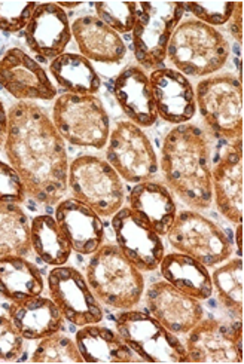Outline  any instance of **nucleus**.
<instances>
[{"instance_id":"nucleus-6","label":"nucleus","mask_w":244,"mask_h":364,"mask_svg":"<svg viewBox=\"0 0 244 364\" xmlns=\"http://www.w3.org/2000/svg\"><path fill=\"white\" fill-rule=\"evenodd\" d=\"M185 14L182 2H140L133 28V51L146 70H157L167 58L176 27Z\"/></svg>"},{"instance_id":"nucleus-34","label":"nucleus","mask_w":244,"mask_h":364,"mask_svg":"<svg viewBox=\"0 0 244 364\" xmlns=\"http://www.w3.org/2000/svg\"><path fill=\"white\" fill-rule=\"evenodd\" d=\"M235 5L237 2H188L185 4V9H188L197 21L210 27H218L228 24Z\"/></svg>"},{"instance_id":"nucleus-16","label":"nucleus","mask_w":244,"mask_h":364,"mask_svg":"<svg viewBox=\"0 0 244 364\" xmlns=\"http://www.w3.org/2000/svg\"><path fill=\"white\" fill-rule=\"evenodd\" d=\"M151 316L174 335H186L204 317L200 301L177 290L167 281H158L146 291Z\"/></svg>"},{"instance_id":"nucleus-32","label":"nucleus","mask_w":244,"mask_h":364,"mask_svg":"<svg viewBox=\"0 0 244 364\" xmlns=\"http://www.w3.org/2000/svg\"><path fill=\"white\" fill-rule=\"evenodd\" d=\"M33 363H84L76 342L70 338L54 333L41 339L39 345L31 355Z\"/></svg>"},{"instance_id":"nucleus-40","label":"nucleus","mask_w":244,"mask_h":364,"mask_svg":"<svg viewBox=\"0 0 244 364\" xmlns=\"http://www.w3.org/2000/svg\"><path fill=\"white\" fill-rule=\"evenodd\" d=\"M235 240H237V247H238V255H243V225L240 223L237 226V232H235Z\"/></svg>"},{"instance_id":"nucleus-25","label":"nucleus","mask_w":244,"mask_h":364,"mask_svg":"<svg viewBox=\"0 0 244 364\" xmlns=\"http://www.w3.org/2000/svg\"><path fill=\"white\" fill-rule=\"evenodd\" d=\"M78 350L85 363H137L142 358L122 341L118 332L99 326H83L76 333Z\"/></svg>"},{"instance_id":"nucleus-20","label":"nucleus","mask_w":244,"mask_h":364,"mask_svg":"<svg viewBox=\"0 0 244 364\" xmlns=\"http://www.w3.org/2000/svg\"><path fill=\"white\" fill-rule=\"evenodd\" d=\"M55 220L72 250L79 255H92L105 240V226L99 214L75 198L57 204Z\"/></svg>"},{"instance_id":"nucleus-17","label":"nucleus","mask_w":244,"mask_h":364,"mask_svg":"<svg viewBox=\"0 0 244 364\" xmlns=\"http://www.w3.org/2000/svg\"><path fill=\"white\" fill-rule=\"evenodd\" d=\"M24 39L30 51L41 58H57L72 41L68 14L57 4H38L24 28Z\"/></svg>"},{"instance_id":"nucleus-39","label":"nucleus","mask_w":244,"mask_h":364,"mask_svg":"<svg viewBox=\"0 0 244 364\" xmlns=\"http://www.w3.org/2000/svg\"><path fill=\"white\" fill-rule=\"evenodd\" d=\"M8 125H9V118H8V112L4 106V103L0 102V149H4L6 136H8Z\"/></svg>"},{"instance_id":"nucleus-14","label":"nucleus","mask_w":244,"mask_h":364,"mask_svg":"<svg viewBox=\"0 0 244 364\" xmlns=\"http://www.w3.org/2000/svg\"><path fill=\"white\" fill-rule=\"evenodd\" d=\"M112 228L120 250L139 271L151 272L159 267L166 255L161 235L134 211L128 207L120 208L113 214Z\"/></svg>"},{"instance_id":"nucleus-33","label":"nucleus","mask_w":244,"mask_h":364,"mask_svg":"<svg viewBox=\"0 0 244 364\" xmlns=\"http://www.w3.org/2000/svg\"><path fill=\"white\" fill-rule=\"evenodd\" d=\"M97 18L118 35L133 31L137 18L136 2H97L92 4Z\"/></svg>"},{"instance_id":"nucleus-30","label":"nucleus","mask_w":244,"mask_h":364,"mask_svg":"<svg viewBox=\"0 0 244 364\" xmlns=\"http://www.w3.org/2000/svg\"><path fill=\"white\" fill-rule=\"evenodd\" d=\"M31 250L30 223L20 204L0 203V256H27Z\"/></svg>"},{"instance_id":"nucleus-5","label":"nucleus","mask_w":244,"mask_h":364,"mask_svg":"<svg viewBox=\"0 0 244 364\" xmlns=\"http://www.w3.org/2000/svg\"><path fill=\"white\" fill-rule=\"evenodd\" d=\"M53 124L73 146L103 149L110 136L109 114L95 95L63 94L53 107Z\"/></svg>"},{"instance_id":"nucleus-27","label":"nucleus","mask_w":244,"mask_h":364,"mask_svg":"<svg viewBox=\"0 0 244 364\" xmlns=\"http://www.w3.org/2000/svg\"><path fill=\"white\" fill-rule=\"evenodd\" d=\"M43 291V278L36 264L23 256H0V294L12 304L24 302Z\"/></svg>"},{"instance_id":"nucleus-21","label":"nucleus","mask_w":244,"mask_h":364,"mask_svg":"<svg viewBox=\"0 0 244 364\" xmlns=\"http://www.w3.org/2000/svg\"><path fill=\"white\" fill-rule=\"evenodd\" d=\"M113 95L122 112L132 119L129 122L140 128H149L157 122L158 113L151 82L139 65H127L117 76Z\"/></svg>"},{"instance_id":"nucleus-8","label":"nucleus","mask_w":244,"mask_h":364,"mask_svg":"<svg viewBox=\"0 0 244 364\" xmlns=\"http://www.w3.org/2000/svg\"><path fill=\"white\" fill-rule=\"evenodd\" d=\"M195 102L208 129L218 137H243V85L234 75H218L198 82Z\"/></svg>"},{"instance_id":"nucleus-31","label":"nucleus","mask_w":244,"mask_h":364,"mask_svg":"<svg viewBox=\"0 0 244 364\" xmlns=\"http://www.w3.org/2000/svg\"><path fill=\"white\" fill-rule=\"evenodd\" d=\"M219 301L234 316L243 317V259L237 257L215 269L211 275Z\"/></svg>"},{"instance_id":"nucleus-12","label":"nucleus","mask_w":244,"mask_h":364,"mask_svg":"<svg viewBox=\"0 0 244 364\" xmlns=\"http://www.w3.org/2000/svg\"><path fill=\"white\" fill-rule=\"evenodd\" d=\"M48 289L63 317L75 326L99 324L103 320L102 306L87 279L72 267H55L48 274Z\"/></svg>"},{"instance_id":"nucleus-36","label":"nucleus","mask_w":244,"mask_h":364,"mask_svg":"<svg viewBox=\"0 0 244 364\" xmlns=\"http://www.w3.org/2000/svg\"><path fill=\"white\" fill-rule=\"evenodd\" d=\"M24 351V338L9 316L0 311V360L17 361Z\"/></svg>"},{"instance_id":"nucleus-2","label":"nucleus","mask_w":244,"mask_h":364,"mask_svg":"<svg viewBox=\"0 0 244 364\" xmlns=\"http://www.w3.org/2000/svg\"><path fill=\"white\" fill-rule=\"evenodd\" d=\"M161 168L167 185L195 210H206L213 201L210 146L197 125L174 127L162 143Z\"/></svg>"},{"instance_id":"nucleus-29","label":"nucleus","mask_w":244,"mask_h":364,"mask_svg":"<svg viewBox=\"0 0 244 364\" xmlns=\"http://www.w3.org/2000/svg\"><path fill=\"white\" fill-rule=\"evenodd\" d=\"M31 248L42 262L51 267H61L72 255V247L61 232L57 220L50 214H41L30 223Z\"/></svg>"},{"instance_id":"nucleus-41","label":"nucleus","mask_w":244,"mask_h":364,"mask_svg":"<svg viewBox=\"0 0 244 364\" xmlns=\"http://www.w3.org/2000/svg\"><path fill=\"white\" fill-rule=\"evenodd\" d=\"M61 9L63 8H69V9H73V8H78V6H80V5H83V4H69V2H60V4H57Z\"/></svg>"},{"instance_id":"nucleus-10","label":"nucleus","mask_w":244,"mask_h":364,"mask_svg":"<svg viewBox=\"0 0 244 364\" xmlns=\"http://www.w3.org/2000/svg\"><path fill=\"white\" fill-rule=\"evenodd\" d=\"M167 237L179 253L193 257L207 268L216 267L233 255V242L223 230L195 211L179 213Z\"/></svg>"},{"instance_id":"nucleus-3","label":"nucleus","mask_w":244,"mask_h":364,"mask_svg":"<svg viewBox=\"0 0 244 364\" xmlns=\"http://www.w3.org/2000/svg\"><path fill=\"white\" fill-rule=\"evenodd\" d=\"M87 283L97 299L115 309L134 308L144 291L142 271L115 244H102L92 253L87 267Z\"/></svg>"},{"instance_id":"nucleus-19","label":"nucleus","mask_w":244,"mask_h":364,"mask_svg":"<svg viewBox=\"0 0 244 364\" xmlns=\"http://www.w3.org/2000/svg\"><path fill=\"white\" fill-rule=\"evenodd\" d=\"M211 188L222 216L230 222L243 223V140L234 144L211 170Z\"/></svg>"},{"instance_id":"nucleus-26","label":"nucleus","mask_w":244,"mask_h":364,"mask_svg":"<svg viewBox=\"0 0 244 364\" xmlns=\"http://www.w3.org/2000/svg\"><path fill=\"white\" fill-rule=\"evenodd\" d=\"M161 275L169 284L186 293L197 301H207L213 293L211 275L207 267L184 253L164 255L161 263Z\"/></svg>"},{"instance_id":"nucleus-22","label":"nucleus","mask_w":244,"mask_h":364,"mask_svg":"<svg viewBox=\"0 0 244 364\" xmlns=\"http://www.w3.org/2000/svg\"><path fill=\"white\" fill-rule=\"evenodd\" d=\"M70 30L80 55L87 60L103 64H120L127 54L121 36L97 16H79L70 26Z\"/></svg>"},{"instance_id":"nucleus-13","label":"nucleus","mask_w":244,"mask_h":364,"mask_svg":"<svg viewBox=\"0 0 244 364\" xmlns=\"http://www.w3.org/2000/svg\"><path fill=\"white\" fill-rule=\"evenodd\" d=\"M185 348L189 363H241L243 323L203 318L188 332Z\"/></svg>"},{"instance_id":"nucleus-4","label":"nucleus","mask_w":244,"mask_h":364,"mask_svg":"<svg viewBox=\"0 0 244 364\" xmlns=\"http://www.w3.org/2000/svg\"><path fill=\"white\" fill-rule=\"evenodd\" d=\"M167 57L177 72L203 77L219 72L226 64L230 58V43L215 27L188 20L176 27Z\"/></svg>"},{"instance_id":"nucleus-9","label":"nucleus","mask_w":244,"mask_h":364,"mask_svg":"<svg viewBox=\"0 0 244 364\" xmlns=\"http://www.w3.org/2000/svg\"><path fill=\"white\" fill-rule=\"evenodd\" d=\"M117 332L144 363H189L185 345L149 314L121 312Z\"/></svg>"},{"instance_id":"nucleus-24","label":"nucleus","mask_w":244,"mask_h":364,"mask_svg":"<svg viewBox=\"0 0 244 364\" xmlns=\"http://www.w3.org/2000/svg\"><path fill=\"white\" fill-rule=\"evenodd\" d=\"M9 317L27 341H41L61 332L64 317L53 299L36 296L9 306Z\"/></svg>"},{"instance_id":"nucleus-35","label":"nucleus","mask_w":244,"mask_h":364,"mask_svg":"<svg viewBox=\"0 0 244 364\" xmlns=\"http://www.w3.org/2000/svg\"><path fill=\"white\" fill-rule=\"evenodd\" d=\"M36 6V2H0V30L5 33L24 30Z\"/></svg>"},{"instance_id":"nucleus-28","label":"nucleus","mask_w":244,"mask_h":364,"mask_svg":"<svg viewBox=\"0 0 244 364\" xmlns=\"http://www.w3.org/2000/svg\"><path fill=\"white\" fill-rule=\"evenodd\" d=\"M50 72L57 84L68 94L95 95L100 91L102 79L90 60L84 55L64 53L50 64Z\"/></svg>"},{"instance_id":"nucleus-15","label":"nucleus","mask_w":244,"mask_h":364,"mask_svg":"<svg viewBox=\"0 0 244 364\" xmlns=\"http://www.w3.org/2000/svg\"><path fill=\"white\" fill-rule=\"evenodd\" d=\"M0 85L20 102L54 100L57 88L41 64L20 48H11L0 58Z\"/></svg>"},{"instance_id":"nucleus-7","label":"nucleus","mask_w":244,"mask_h":364,"mask_svg":"<svg viewBox=\"0 0 244 364\" xmlns=\"http://www.w3.org/2000/svg\"><path fill=\"white\" fill-rule=\"evenodd\" d=\"M68 188L75 200L99 216H113L124 204V185L110 164L99 156H78L69 165Z\"/></svg>"},{"instance_id":"nucleus-11","label":"nucleus","mask_w":244,"mask_h":364,"mask_svg":"<svg viewBox=\"0 0 244 364\" xmlns=\"http://www.w3.org/2000/svg\"><path fill=\"white\" fill-rule=\"evenodd\" d=\"M107 162L128 183H142L158 173L155 149L143 129L133 122H118L110 132Z\"/></svg>"},{"instance_id":"nucleus-37","label":"nucleus","mask_w":244,"mask_h":364,"mask_svg":"<svg viewBox=\"0 0 244 364\" xmlns=\"http://www.w3.org/2000/svg\"><path fill=\"white\" fill-rule=\"evenodd\" d=\"M26 195V188L18 173L9 164L0 161V203L21 204Z\"/></svg>"},{"instance_id":"nucleus-38","label":"nucleus","mask_w":244,"mask_h":364,"mask_svg":"<svg viewBox=\"0 0 244 364\" xmlns=\"http://www.w3.org/2000/svg\"><path fill=\"white\" fill-rule=\"evenodd\" d=\"M228 23H230L231 36L241 45L243 43V2H237L235 9Z\"/></svg>"},{"instance_id":"nucleus-23","label":"nucleus","mask_w":244,"mask_h":364,"mask_svg":"<svg viewBox=\"0 0 244 364\" xmlns=\"http://www.w3.org/2000/svg\"><path fill=\"white\" fill-rule=\"evenodd\" d=\"M128 208L148 223L158 235H167L177 216L171 192L158 181H142L127 196Z\"/></svg>"},{"instance_id":"nucleus-1","label":"nucleus","mask_w":244,"mask_h":364,"mask_svg":"<svg viewBox=\"0 0 244 364\" xmlns=\"http://www.w3.org/2000/svg\"><path fill=\"white\" fill-rule=\"evenodd\" d=\"M5 154L21 177L26 193L42 204H58L68 192L66 144L48 113L31 102L14 105L9 112Z\"/></svg>"},{"instance_id":"nucleus-18","label":"nucleus","mask_w":244,"mask_h":364,"mask_svg":"<svg viewBox=\"0 0 244 364\" xmlns=\"http://www.w3.org/2000/svg\"><path fill=\"white\" fill-rule=\"evenodd\" d=\"M149 82L159 118L169 124L182 125L195 117V91L185 75L173 69H157L151 73Z\"/></svg>"}]
</instances>
